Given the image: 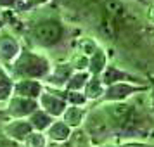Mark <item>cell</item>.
<instances>
[{
	"instance_id": "8992f818",
	"label": "cell",
	"mask_w": 154,
	"mask_h": 147,
	"mask_svg": "<svg viewBox=\"0 0 154 147\" xmlns=\"http://www.w3.org/2000/svg\"><path fill=\"white\" fill-rule=\"evenodd\" d=\"M36 109H40L38 100L33 99H26V97H19V95H12L5 104L4 114L9 116L11 119H28Z\"/></svg>"
},
{
	"instance_id": "7402d4cb",
	"label": "cell",
	"mask_w": 154,
	"mask_h": 147,
	"mask_svg": "<svg viewBox=\"0 0 154 147\" xmlns=\"http://www.w3.org/2000/svg\"><path fill=\"white\" fill-rule=\"evenodd\" d=\"M47 2H50V0H21L14 11L16 12H28V11L40 7V5H45Z\"/></svg>"
},
{
	"instance_id": "2e32d148",
	"label": "cell",
	"mask_w": 154,
	"mask_h": 147,
	"mask_svg": "<svg viewBox=\"0 0 154 147\" xmlns=\"http://www.w3.org/2000/svg\"><path fill=\"white\" fill-rule=\"evenodd\" d=\"M28 121L31 123V126H33V130H35V132L45 133L56 119L52 118L49 112H45L43 109H36V111L28 118Z\"/></svg>"
},
{
	"instance_id": "3957f363",
	"label": "cell",
	"mask_w": 154,
	"mask_h": 147,
	"mask_svg": "<svg viewBox=\"0 0 154 147\" xmlns=\"http://www.w3.org/2000/svg\"><path fill=\"white\" fill-rule=\"evenodd\" d=\"M94 107L95 109H88L83 130L88 135L92 145H102L112 137V128L104 107L102 106H94Z\"/></svg>"
},
{
	"instance_id": "cb8c5ba5",
	"label": "cell",
	"mask_w": 154,
	"mask_h": 147,
	"mask_svg": "<svg viewBox=\"0 0 154 147\" xmlns=\"http://www.w3.org/2000/svg\"><path fill=\"white\" fill-rule=\"evenodd\" d=\"M147 19H149V23L154 24V4L149 7V11H147Z\"/></svg>"
},
{
	"instance_id": "ac0fdd59",
	"label": "cell",
	"mask_w": 154,
	"mask_h": 147,
	"mask_svg": "<svg viewBox=\"0 0 154 147\" xmlns=\"http://www.w3.org/2000/svg\"><path fill=\"white\" fill-rule=\"evenodd\" d=\"M90 73L88 71H75L71 78L68 80V83L64 87V90H71V92H83L87 81L90 80Z\"/></svg>"
},
{
	"instance_id": "9c48e42d",
	"label": "cell",
	"mask_w": 154,
	"mask_h": 147,
	"mask_svg": "<svg viewBox=\"0 0 154 147\" xmlns=\"http://www.w3.org/2000/svg\"><path fill=\"white\" fill-rule=\"evenodd\" d=\"M2 132L11 140H14L17 144H24V140L35 130L28 119H9L7 123L2 125Z\"/></svg>"
},
{
	"instance_id": "d6986e66",
	"label": "cell",
	"mask_w": 154,
	"mask_h": 147,
	"mask_svg": "<svg viewBox=\"0 0 154 147\" xmlns=\"http://www.w3.org/2000/svg\"><path fill=\"white\" fill-rule=\"evenodd\" d=\"M75 45H76V50H75V52H78V54H82V56H85V57H92L99 49H100L99 43L95 42V38H88V36L76 38Z\"/></svg>"
},
{
	"instance_id": "9a60e30c",
	"label": "cell",
	"mask_w": 154,
	"mask_h": 147,
	"mask_svg": "<svg viewBox=\"0 0 154 147\" xmlns=\"http://www.w3.org/2000/svg\"><path fill=\"white\" fill-rule=\"evenodd\" d=\"M107 66H109V59L104 49H99L92 57H88V73L92 76H100Z\"/></svg>"
},
{
	"instance_id": "44dd1931",
	"label": "cell",
	"mask_w": 154,
	"mask_h": 147,
	"mask_svg": "<svg viewBox=\"0 0 154 147\" xmlns=\"http://www.w3.org/2000/svg\"><path fill=\"white\" fill-rule=\"evenodd\" d=\"M47 142H49V140L45 137V133L33 132L28 139L24 140L23 147H47Z\"/></svg>"
},
{
	"instance_id": "4fadbf2b",
	"label": "cell",
	"mask_w": 154,
	"mask_h": 147,
	"mask_svg": "<svg viewBox=\"0 0 154 147\" xmlns=\"http://www.w3.org/2000/svg\"><path fill=\"white\" fill-rule=\"evenodd\" d=\"M71 135H73V130L64 123L63 119H56V121L50 125L49 130L45 132L47 140L54 142V144H66V142L71 139Z\"/></svg>"
},
{
	"instance_id": "30bf717a",
	"label": "cell",
	"mask_w": 154,
	"mask_h": 147,
	"mask_svg": "<svg viewBox=\"0 0 154 147\" xmlns=\"http://www.w3.org/2000/svg\"><path fill=\"white\" fill-rule=\"evenodd\" d=\"M43 90H45V85L40 80H16L12 95H19V97L38 100L40 95L43 93Z\"/></svg>"
},
{
	"instance_id": "7c38bea8",
	"label": "cell",
	"mask_w": 154,
	"mask_h": 147,
	"mask_svg": "<svg viewBox=\"0 0 154 147\" xmlns=\"http://www.w3.org/2000/svg\"><path fill=\"white\" fill-rule=\"evenodd\" d=\"M88 114V107H82V106H68L63 114V121L69 126L71 130H78L83 128V123Z\"/></svg>"
},
{
	"instance_id": "5b68a950",
	"label": "cell",
	"mask_w": 154,
	"mask_h": 147,
	"mask_svg": "<svg viewBox=\"0 0 154 147\" xmlns=\"http://www.w3.org/2000/svg\"><path fill=\"white\" fill-rule=\"evenodd\" d=\"M21 42L16 38V35H12V31H9L7 28L0 29V66L9 69L16 57L21 54Z\"/></svg>"
},
{
	"instance_id": "e0dca14e",
	"label": "cell",
	"mask_w": 154,
	"mask_h": 147,
	"mask_svg": "<svg viewBox=\"0 0 154 147\" xmlns=\"http://www.w3.org/2000/svg\"><path fill=\"white\" fill-rule=\"evenodd\" d=\"M12 92H14V80L4 66H0V102L7 104V100L12 97Z\"/></svg>"
},
{
	"instance_id": "d4e9b609",
	"label": "cell",
	"mask_w": 154,
	"mask_h": 147,
	"mask_svg": "<svg viewBox=\"0 0 154 147\" xmlns=\"http://www.w3.org/2000/svg\"><path fill=\"white\" fill-rule=\"evenodd\" d=\"M149 93H151V100H149V106H151V111L154 112V87L149 90Z\"/></svg>"
},
{
	"instance_id": "603a6c76",
	"label": "cell",
	"mask_w": 154,
	"mask_h": 147,
	"mask_svg": "<svg viewBox=\"0 0 154 147\" xmlns=\"http://www.w3.org/2000/svg\"><path fill=\"white\" fill-rule=\"evenodd\" d=\"M21 0H0V9H16Z\"/></svg>"
},
{
	"instance_id": "6da1fadb",
	"label": "cell",
	"mask_w": 154,
	"mask_h": 147,
	"mask_svg": "<svg viewBox=\"0 0 154 147\" xmlns=\"http://www.w3.org/2000/svg\"><path fill=\"white\" fill-rule=\"evenodd\" d=\"M50 59L42 52H35L31 49H23L21 54L16 57V61L9 68V75L12 80H40L45 81V78L52 71Z\"/></svg>"
},
{
	"instance_id": "ffe728a7",
	"label": "cell",
	"mask_w": 154,
	"mask_h": 147,
	"mask_svg": "<svg viewBox=\"0 0 154 147\" xmlns=\"http://www.w3.org/2000/svg\"><path fill=\"white\" fill-rule=\"evenodd\" d=\"M68 63H69V66L73 68V71H88V57L82 56V54H78V52H75V54L68 59Z\"/></svg>"
},
{
	"instance_id": "52a82bcc",
	"label": "cell",
	"mask_w": 154,
	"mask_h": 147,
	"mask_svg": "<svg viewBox=\"0 0 154 147\" xmlns=\"http://www.w3.org/2000/svg\"><path fill=\"white\" fill-rule=\"evenodd\" d=\"M100 80H102V83H104L106 87H111V85H116V83H123V81L137 83V85H147L146 80H142V78L137 76V75H132V73H128V71L121 69L116 64H109L104 69V73L100 75Z\"/></svg>"
},
{
	"instance_id": "ba28073f",
	"label": "cell",
	"mask_w": 154,
	"mask_h": 147,
	"mask_svg": "<svg viewBox=\"0 0 154 147\" xmlns=\"http://www.w3.org/2000/svg\"><path fill=\"white\" fill-rule=\"evenodd\" d=\"M38 104H40V109H43L45 112H49L54 119L63 118L64 111H66V107H68V102H66L64 99H61L57 93H54L52 90H49L47 87H45L43 93L40 95V99H38Z\"/></svg>"
},
{
	"instance_id": "8fae6325",
	"label": "cell",
	"mask_w": 154,
	"mask_h": 147,
	"mask_svg": "<svg viewBox=\"0 0 154 147\" xmlns=\"http://www.w3.org/2000/svg\"><path fill=\"white\" fill-rule=\"evenodd\" d=\"M73 73H75V71H73V68L69 66L68 61L63 63V64H56V66L52 68V71H50V75L45 78L43 85H45V87H50V88H64Z\"/></svg>"
},
{
	"instance_id": "5bb4252c",
	"label": "cell",
	"mask_w": 154,
	"mask_h": 147,
	"mask_svg": "<svg viewBox=\"0 0 154 147\" xmlns=\"http://www.w3.org/2000/svg\"><path fill=\"white\" fill-rule=\"evenodd\" d=\"M104 92H106V85L102 83L100 76H90V80L87 81V85L83 88L85 97L88 99V102H94V104L102 99Z\"/></svg>"
},
{
	"instance_id": "277c9868",
	"label": "cell",
	"mask_w": 154,
	"mask_h": 147,
	"mask_svg": "<svg viewBox=\"0 0 154 147\" xmlns=\"http://www.w3.org/2000/svg\"><path fill=\"white\" fill-rule=\"evenodd\" d=\"M151 85H137V83H116L111 87H106V92L102 99L95 102L94 106H102V104H114V102H126L128 99H132L135 93H142V92H149Z\"/></svg>"
},
{
	"instance_id": "7a4b0ae2",
	"label": "cell",
	"mask_w": 154,
	"mask_h": 147,
	"mask_svg": "<svg viewBox=\"0 0 154 147\" xmlns=\"http://www.w3.org/2000/svg\"><path fill=\"white\" fill-rule=\"evenodd\" d=\"M66 24L57 17H42L26 31L29 43L36 49H52L66 38Z\"/></svg>"
}]
</instances>
